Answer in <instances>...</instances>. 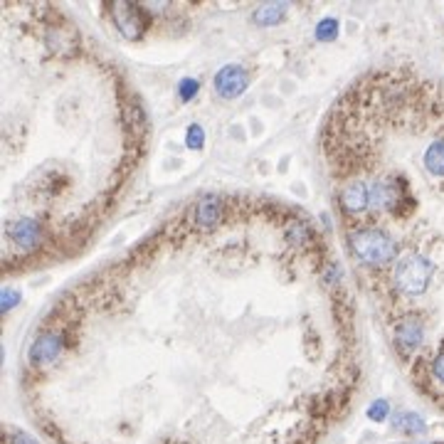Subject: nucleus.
Segmentation results:
<instances>
[{"mask_svg": "<svg viewBox=\"0 0 444 444\" xmlns=\"http://www.w3.org/2000/svg\"><path fill=\"white\" fill-rule=\"evenodd\" d=\"M345 245H348L350 257H353L358 265L368 267V270L388 267L392 262H397V255H400L397 240L378 225L350 227V230H345Z\"/></svg>", "mask_w": 444, "mask_h": 444, "instance_id": "obj_1", "label": "nucleus"}, {"mask_svg": "<svg viewBox=\"0 0 444 444\" xmlns=\"http://www.w3.org/2000/svg\"><path fill=\"white\" fill-rule=\"evenodd\" d=\"M432 274H435V265L427 257L417 255V252H407L405 257L395 262L392 289L402 296H420L430 287Z\"/></svg>", "mask_w": 444, "mask_h": 444, "instance_id": "obj_2", "label": "nucleus"}, {"mask_svg": "<svg viewBox=\"0 0 444 444\" xmlns=\"http://www.w3.org/2000/svg\"><path fill=\"white\" fill-rule=\"evenodd\" d=\"M225 218H227V203L218 198V195H205L200 200H193L183 213L185 227H193L195 232L218 230L222 222H225Z\"/></svg>", "mask_w": 444, "mask_h": 444, "instance_id": "obj_3", "label": "nucleus"}, {"mask_svg": "<svg viewBox=\"0 0 444 444\" xmlns=\"http://www.w3.org/2000/svg\"><path fill=\"white\" fill-rule=\"evenodd\" d=\"M425 340V318L420 313H402L392 326V343L400 358H412Z\"/></svg>", "mask_w": 444, "mask_h": 444, "instance_id": "obj_4", "label": "nucleus"}, {"mask_svg": "<svg viewBox=\"0 0 444 444\" xmlns=\"http://www.w3.org/2000/svg\"><path fill=\"white\" fill-rule=\"evenodd\" d=\"M106 13H109L111 20L116 23L118 33L126 40H131V43L141 38L148 25L146 10L136 3H111V5H106Z\"/></svg>", "mask_w": 444, "mask_h": 444, "instance_id": "obj_5", "label": "nucleus"}, {"mask_svg": "<svg viewBox=\"0 0 444 444\" xmlns=\"http://www.w3.org/2000/svg\"><path fill=\"white\" fill-rule=\"evenodd\" d=\"M247 84H250L247 72L237 65L222 67L218 74H215V89H218L220 96H225V99H235V96H240L242 91L247 89Z\"/></svg>", "mask_w": 444, "mask_h": 444, "instance_id": "obj_6", "label": "nucleus"}, {"mask_svg": "<svg viewBox=\"0 0 444 444\" xmlns=\"http://www.w3.org/2000/svg\"><path fill=\"white\" fill-rule=\"evenodd\" d=\"M422 166L437 180H444V136L435 138L422 153Z\"/></svg>", "mask_w": 444, "mask_h": 444, "instance_id": "obj_7", "label": "nucleus"}, {"mask_svg": "<svg viewBox=\"0 0 444 444\" xmlns=\"http://www.w3.org/2000/svg\"><path fill=\"white\" fill-rule=\"evenodd\" d=\"M287 13V5H279V3H270V5H262L260 10L255 13V20L262 25H274L282 20V15Z\"/></svg>", "mask_w": 444, "mask_h": 444, "instance_id": "obj_8", "label": "nucleus"}, {"mask_svg": "<svg viewBox=\"0 0 444 444\" xmlns=\"http://www.w3.org/2000/svg\"><path fill=\"white\" fill-rule=\"evenodd\" d=\"M395 425L405 432H425V422L417 415H402L400 420H395Z\"/></svg>", "mask_w": 444, "mask_h": 444, "instance_id": "obj_9", "label": "nucleus"}, {"mask_svg": "<svg viewBox=\"0 0 444 444\" xmlns=\"http://www.w3.org/2000/svg\"><path fill=\"white\" fill-rule=\"evenodd\" d=\"M335 35H338V20L326 18L323 23H318V28H316V38L318 40H333Z\"/></svg>", "mask_w": 444, "mask_h": 444, "instance_id": "obj_10", "label": "nucleus"}, {"mask_svg": "<svg viewBox=\"0 0 444 444\" xmlns=\"http://www.w3.org/2000/svg\"><path fill=\"white\" fill-rule=\"evenodd\" d=\"M5 444H38L33 440V437L23 435V432L13 430V427H8V432H5Z\"/></svg>", "mask_w": 444, "mask_h": 444, "instance_id": "obj_11", "label": "nucleus"}, {"mask_svg": "<svg viewBox=\"0 0 444 444\" xmlns=\"http://www.w3.org/2000/svg\"><path fill=\"white\" fill-rule=\"evenodd\" d=\"M195 91H198V82H195V79H183V82H180V87H178L180 99H185V101H188L190 96L195 94Z\"/></svg>", "mask_w": 444, "mask_h": 444, "instance_id": "obj_12", "label": "nucleus"}, {"mask_svg": "<svg viewBox=\"0 0 444 444\" xmlns=\"http://www.w3.org/2000/svg\"><path fill=\"white\" fill-rule=\"evenodd\" d=\"M188 146L190 148H200L203 146V128L195 123V126H190V131H188Z\"/></svg>", "mask_w": 444, "mask_h": 444, "instance_id": "obj_13", "label": "nucleus"}]
</instances>
